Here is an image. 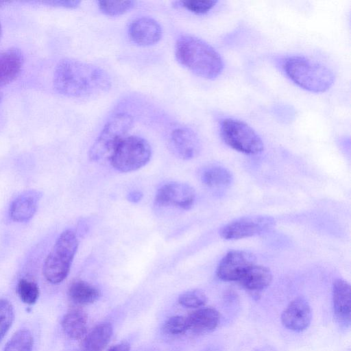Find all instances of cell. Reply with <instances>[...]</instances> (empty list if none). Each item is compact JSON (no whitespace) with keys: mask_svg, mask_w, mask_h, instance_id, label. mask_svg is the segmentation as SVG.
Masks as SVG:
<instances>
[{"mask_svg":"<svg viewBox=\"0 0 351 351\" xmlns=\"http://www.w3.org/2000/svg\"><path fill=\"white\" fill-rule=\"evenodd\" d=\"M53 84L60 95L82 98L108 91L111 87V79L105 70L97 66L64 58L55 68Z\"/></svg>","mask_w":351,"mask_h":351,"instance_id":"6da1fadb","label":"cell"},{"mask_svg":"<svg viewBox=\"0 0 351 351\" xmlns=\"http://www.w3.org/2000/svg\"><path fill=\"white\" fill-rule=\"evenodd\" d=\"M175 56L180 64L204 79L215 80L223 70L220 54L208 43L193 36L184 34L177 39Z\"/></svg>","mask_w":351,"mask_h":351,"instance_id":"7a4b0ae2","label":"cell"},{"mask_svg":"<svg viewBox=\"0 0 351 351\" xmlns=\"http://www.w3.org/2000/svg\"><path fill=\"white\" fill-rule=\"evenodd\" d=\"M277 61L291 81L309 92H325L335 82V74L329 67L307 57L290 55L281 57Z\"/></svg>","mask_w":351,"mask_h":351,"instance_id":"3957f363","label":"cell"},{"mask_svg":"<svg viewBox=\"0 0 351 351\" xmlns=\"http://www.w3.org/2000/svg\"><path fill=\"white\" fill-rule=\"evenodd\" d=\"M77 247L78 239L73 230L59 235L43 264V275L49 282L59 284L67 277Z\"/></svg>","mask_w":351,"mask_h":351,"instance_id":"277c9868","label":"cell"},{"mask_svg":"<svg viewBox=\"0 0 351 351\" xmlns=\"http://www.w3.org/2000/svg\"><path fill=\"white\" fill-rule=\"evenodd\" d=\"M219 134L232 149L247 155H256L264 149V143L257 132L245 122L232 117L219 120Z\"/></svg>","mask_w":351,"mask_h":351,"instance_id":"5b68a950","label":"cell"},{"mask_svg":"<svg viewBox=\"0 0 351 351\" xmlns=\"http://www.w3.org/2000/svg\"><path fill=\"white\" fill-rule=\"evenodd\" d=\"M134 119L126 112L112 116L104 125L88 151L92 161H99L111 154L132 128Z\"/></svg>","mask_w":351,"mask_h":351,"instance_id":"8992f818","label":"cell"},{"mask_svg":"<svg viewBox=\"0 0 351 351\" xmlns=\"http://www.w3.org/2000/svg\"><path fill=\"white\" fill-rule=\"evenodd\" d=\"M152 157V147L143 138L128 136L123 138L111 154L112 167L122 173L136 171L144 167Z\"/></svg>","mask_w":351,"mask_h":351,"instance_id":"52a82bcc","label":"cell"},{"mask_svg":"<svg viewBox=\"0 0 351 351\" xmlns=\"http://www.w3.org/2000/svg\"><path fill=\"white\" fill-rule=\"evenodd\" d=\"M273 217L252 215L234 219L220 230V236L226 240H236L265 234L275 226Z\"/></svg>","mask_w":351,"mask_h":351,"instance_id":"ba28073f","label":"cell"},{"mask_svg":"<svg viewBox=\"0 0 351 351\" xmlns=\"http://www.w3.org/2000/svg\"><path fill=\"white\" fill-rule=\"evenodd\" d=\"M195 199V191L190 184L180 182H169L158 189L154 202L160 207L190 210L193 206Z\"/></svg>","mask_w":351,"mask_h":351,"instance_id":"9c48e42d","label":"cell"},{"mask_svg":"<svg viewBox=\"0 0 351 351\" xmlns=\"http://www.w3.org/2000/svg\"><path fill=\"white\" fill-rule=\"evenodd\" d=\"M256 260L254 254L250 252L231 250L219 261L216 270L217 276L223 281L238 282L245 272L256 263Z\"/></svg>","mask_w":351,"mask_h":351,"instance_id":"30bf717a","label":"cell"},{"mask_svg":"<svg viewBox=\"0 0 351 351\" xmlns=\"http://www.w3.org/2000/svg\"><path fill=\"white\" fill-rule=\"evenodd\" d=\"M169 141L173 153L182 160H191L201 152L202 144L198 135L187 126L181 125L173 129Z\"/></svg>","mask_w":351,"mask_h":351,"instance_id":"8fae6325","label":"cell"},{"mask_svg":"<svg viewBox=\"0 0 351 351\" xmlns=\"http://www.w3.org/2000/svg\"><path fill=\"white\" fill-rule=\"evenodd\" d=\"M128 34L134 43L147 47L157 43L161 39L162 29L155 19L143 16L135 19L130 24Z\"/></svg>","mask_w":351,"mask_h":351,"instance_id":"7c38bea8","label":"cell"},{"mask_svg":"<svg viewBox=\"0 0 351 351\" xmlns=\"http://www.w3.org/2000/svg\"><path fill=\"white\" fill-rule=\"evenodd\" d=\"M312 317L311 308L308 302L299 297L292 300L283 311L281 322L289 330L301 332L310 325Z\"/></svg>","mask_w":351,"mask_h":351,"instance_id":"4fadbf2b","label":"cell"},{"mask_svg":"<svg viewBox=\"0 0 351 351\" xmlns=\"http://www.w3.org/2000/svg\"><path fill=\"white\" fill-rule=\"evenodd\" d=\"M41 197L42 193L34 189L25 191L19 194L10 204V219L16 222L29 221L35 215Z\"/></svg>","mask_w":351,"mask_h":351,"instance_id":"5bb4252c","label":"cell"},{"mask_svg":"<svg viewBox=\"0 0 351 351\" xmlns=\"http://www.w3.org/2000/svg\"><path fill=\"white\" fill-rule=\"evenodd\" d=\"M333 309L337 322L343 326L350 323V286L343 279H337L332 287Z\"/></svg>","mask_w":351,"mask_h":351,"instance_id":"9a60e30c","label":"cell"},{"mask_svg":"<svg viewBox=\"0 0 351 351\" xmlns=\"http://www.w3.org/2000/svg\"><path fill=\"white\" fill-rule=\"evenodd\" d=\"M23 62V55L18 48L0 52V87L11 83L19 75Z\"/></svg>","mask_w":351,"mask_h":351,"instance_id":"2e32d148","label":"cell"},{"mask_svg":"<svg viewBox=\"0 0 351 351\" xmlns=\"http://www.w3.org/2000/svg\"><path fill=\"white\" fill-rule=\"evenodd\" d=\"M272 281L270 269L256 263L252 265L238 281L245 289L259 292L268 287Z\"/></svg>","mask_w":351,"mask_h":351,"instance_id":"e0dca14e","label":"cell"},{"mask_svg":"<svg viewBox=\"0 0 351 351\" xmlns=\"http://www.w3.org/2000/svg\"><path fill=\"white\" fill-rule=\"evenodd\" d=\"M219 313L214 308H200L192 312L188 317L189 329L198 334L214 330L219 322Z\"/></svg>","mask_w":351,"mask_h":351,"instance_id":"ac0fdd59","label":"cell"},{"mask_svg":"<svg viewBox=\"0 0 351 351\" xmlns=\"http://www.w3.org/2000/svg\"><path fill=\"white\" fill-rule=\"evenodd\" d=\"M199 175L202 183L211 189L227 188L233 182L232 173L219 165L210 164L202 167Z\"/></svg>","mask_w":351,"mask_h":351,"instance_id":"d6986e66","label":"cell"},{"mask_svg":"<svg viewBox=\"0 0 351 351\" xmlns=\"http://www.w3.org/2000/svg\"><path fill=\"white\" fill-rule=\"evenodd\" d=\"M112 335L110 323L104 322L95 326L85 337L79 351H102Z\"/></svg>","mask_w":351,"mask_h":351,"instance_id":"ffe728a7","label":"cell"},{"mask_svg":"<svg viewBox=\"0 0 351 351\" xmlns=\"http://www.w3.org/2000/svg\"><path fill=\"white\" fill-rule=\"evenodd\" d=\"M62 327L65 334L70 338L80 339L86 332L87 315L81 309H71L64 315Z\"/></svg>","mask_w":351,"mask_h":351,"instance_id":"44dd1931","label":"cell"},{"mask_svg":"<svg viewBox=\"0 0 351 351\" xmlns=\"http://www.w3.org/2000/svg\"><path fill=\"white\" fill-rule=\"evenodd\" d=\"M99 295V291L95 287L82 280H74L68 289L69 299L76 304H92L97 300Z\"/></svg>","mask_w":351,"mask_h":351,"instance_id":"7402d4cb","label":"cell"},{"mask_svg":"<svg viewBox=\"0 0 351 351\" xmlns=\"http://www.w3.org/2000/svg\"><path fill=\"white\" fill-rule=\"evenodd\" d=\"M34 337L28 329H20L15 332L7 342L3 351H32Z\"/></svg>","mask_w":351,"mask_h":351,"instance_id":"603a6c76","label":"cell"},{"mask_svg":"<svg viewBox=\"0 0 351 351\" xmlns=\"http://www.w3.org/2000/svg\"><path fill=\"white\" fill-rule=\"evenodd\" d=\"M16 290L21 300L27 304H34L39 297L38 285L29 279L21 278L17 284Z\"/></svg>","mask_w":351,"mask_h":351,"instance_id":"cb8c5ba5","label":"cell"},{"mask_svg":"<svg viewBox=\"0 0 351 351\" xmlns=\"http://www.w3.org/2000/svg\"><path fill=\"white\" fill-rule=\"evenodd\" d=\"M98 7L108 16H119L130 10L135 5L134 1H99Z\"/></svg>","mask_w":351,"mask_h":351,"instance_id":"d4e9b609","label":"cell"},{"mask_svg":"<svg viewBox=\"0 0 351 351\" xmlns=\"http://www.w3.org/2000/svg\"><path fill=\"white\" fill-rule=\"evenodd\" d=\"M14 319L12 304L5 299H0V342L12 326Z\"/></svg>","mask_w":351,"mask_h":351,"instance_id":"484cf974","label":"cell"},{"mask_svg":"<svg viewBox=\"0 0 351 351\" xmlns=\"http://www.w3.org/2000/svg\"><path fill=\"white\" fill-rule=\"evenodd\" d=\"M217 1H178L174 2L175 6L183 8L195 14H205L210 12L217 3Z\"/></svg>","mask_w":351,"mask_h":351,"instance_id":"4316f807","label":"cell"},{"mask_svg":"<svg viewBox=\"0 0 351 351\" xmlns=\"http://www.w3.org/2000/svg\"><path fill=\"white\" fill-rule=\"evenodd\" d=\"M207 298L204 291L199 289H192L181 294L178 302L186 308H199L204 306Z\"/></svg>","mask_w":351,"mask_h":351,"instance_id":"83f0119b","label":"cell"},{"mask_svg":"<svg viewBox=\"0 0 351 351\" xmlns=\"http://www.w3.org/2000/svg\"><path fill=\"white\" fill-rule=\"evenodd\" d=\"M165 330L171 335H180L184 333L189 329L187 317L176 315L170 317L165 324Z\"/></svg>","mask_w":351,"mask_h":351,"instance_id":"f1b7e54d","label":"cell"},{"mask_svg":"<svg viewBox=\"0 0 351 351\" xmlns=\"http://www.w3.org/2000/svg\"><path fill=\"white\" fill-rule=\"evenodd\" d=\"M80 3L81 1L77 0L51 1L44 2V3H47V5L65 8H75L79 6Z\"/></svg>","mask_w":351,"mask_h":351,"instance_id":"f546056e","label":"cell"},{"mask_svg":"<svg viewBox=\"0 0 351 351\" xmlns=\"http://www.w3.org/2000/svg\"><path fill=\"white\" fill-rule=\"evenodd\" d=\"M143 194L141 191L135 190L130 191L127 195V199L129 202L132 203H137L141 200L143 198Z\"/></svg>","mask_w":351,"mask_h":351,"instance_id":"4dcf8cb0","label":"cell"},{"mask_svg":"<svg viewBox=\"0 0 351 351\" xmlns=\"http://www.w3.org/2000/svg\"><path fill=\"white\" fill-rule=\"evenodd\" d=\"M108 351H130V346L126 342H121L111 347Z\"/></svg>","mask_w":351,"mask_h":351,"instance_id":"1f68e13d","label":"cell"},{"mask_svg":"<svg viewBox=\"0 0 351 351\" xmlns=\"http://www.w3.org/2000/svg\"><path fill=\"white\" fill-rule=\"evenodd\" d=\"M1 34H2V28H1V23H0V38L1 37Z\"/></svg>","mask_w":351,"mask_h":351,"instance_id":"d6a6232c","label":"cell"},{"mask_svg":"<svg viewBox=\"0 0 351 351\" xmlns=\"http://www.w3.org/2000/svg\"><path fill=\"white\" fill-rule=\"evenodd\" d=\"M0 100H1V96H0Z\"/></svg>","mask_w":351,"mask_h":351,"instance_id":"836d02e7","label":"cell"}]
</instances>
